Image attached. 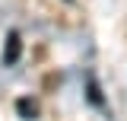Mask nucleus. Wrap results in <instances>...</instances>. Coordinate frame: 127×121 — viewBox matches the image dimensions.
<instances>
[{"instance_id": "obj_1", "label": "nucleus", "mask_w": 127, "mask_h": 121, "mask_svg": "<svg viewBox=\"0 0 127 121\" xmlns=\"http://www.w3.org/2000/svg\"><path fill=\"white\" fill-rule=\"evenodd\" d=\"M19 54H22V42H19L16 32H10L6 35V48H3V67H13L19 60Z\"/></svg>"}, {"instance_id": "obj_2", "label": "nucleus", "mask_w": 127, "mask_h": 121, "mask_svg": "<svg viewBox=\"0 0 127 121\" xmlns=\"http://www.w3.org/2000/svg\"><path fill=\"white\" fill-rule=\"evenodd\" d=\"M16 112L26 121H35L38 118V102H35V99H16Z\"/></svg>"}, {"instance_id": "obj_3", "label": "nucleus", "mask_w": 127, "mask_h": 121, "mask_svg": "<svg viewBox=\"0 0 127 121\" xmlns=\"http://www.w3.org/2000/svg\"><path fill=\"white\" fill-rule=\"evenodd\" d=\"M86 99H89L95 108H102V105H105V99H102V89H98V83H95V80H89V83H86Z\"/></svg>"}]
</instances>
